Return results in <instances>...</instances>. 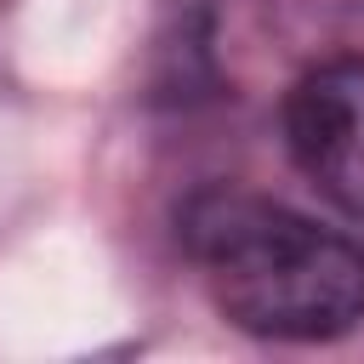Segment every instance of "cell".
<instances>
[{
  "label": "cell",
  "instance_id": "obj_1",
  "mask_svg": "<svg viewBox=\"0 0 364 364\" xmlns=\"http://www.w3.org/2000/svg\"><path fill=\"white\" fill-rule=\"evenodd\" d=\"M182 245L210 301L256 336L324 341L364 318V250L279 199L205 188L182 205Z\"/></svg>",
  "mask_w": 364,
  "mask_h": 364
},
{
  "label": "cell",
  "instance_id": "obj_2",
  "mask_svg": "<svg viewBox=\"0 0 364 364\" xmlns=\"http://www.w3.org/2000/svg\"><path fill=\"white\" fill-rule=\"evenodd\" d=\"M284 136L301 176L353 222H364V57L318 63L284 102Z\"/></svg>",
  "mask_w": 364,
  "mask_h": 364
}]
</instances>
